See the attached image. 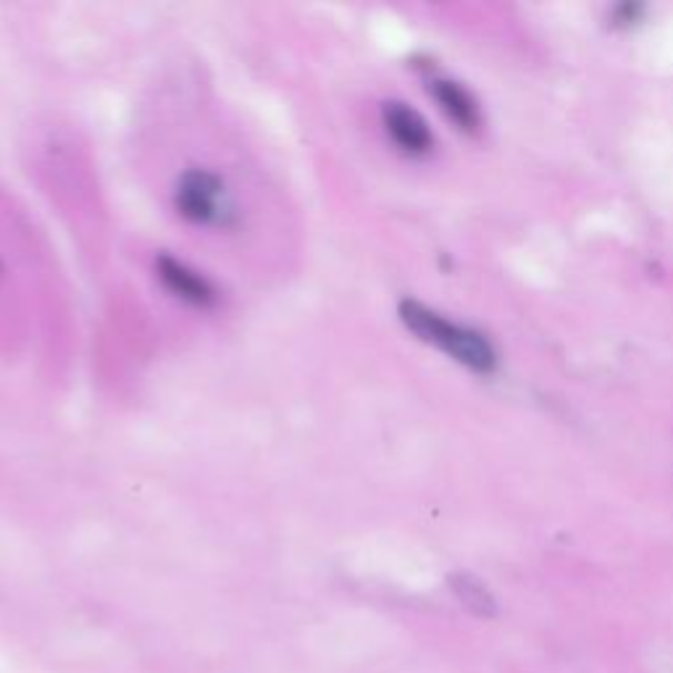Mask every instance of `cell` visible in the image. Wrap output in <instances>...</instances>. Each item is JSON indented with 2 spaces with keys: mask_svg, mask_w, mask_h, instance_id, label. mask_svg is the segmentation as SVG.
<instances>
[{
  "mask_svg": "<svg viewBox=\"0 0 673 673\" xmlns=\"http://www.w3.org/2000/svg\"><path fill=\"white\" fill-rule=\"evenodd\" d=\"M640 17H642V9H640V6H632V3L619 6V9L613 11V21H615V24H621V27L634 24V21Z\"/></svg>",
  "mask_w": 673,
  "mask_h": 673,
  "instance_id": "obj_7",
  "label": "cell"
},
{
  "mask_svg": "<svg viewBox=\"0 0 673 673\" xmlns=\"http://www.w3.org/2000/svg\"><path fill=\"white\" fill-rule=\"evenodd\" d=\"M429 92L436 100L445 117L453 121L458 129L463 132H479L482 127V113H479V106L474 96L469 90L461 88V84L453 80H432L429 82Z\"/></svg>",
  "mask_w": 673,
  "mask_h": 673,
  "instance_id": "obj_5",
  "label": "cell"
},
{
  "mask_svg": "<svg viewBox=\"0 0 673 673\" xmlns=\"http://www.w3.org/2000/svg\"><path fill=\"white\" fill-rule=\"evenodd\" d=\"M450 584H453V590L458 597H461V603L469 605L476 615L495 613V600H492V594L486 592L474 576H465V574L453 576L450 579Z\"/></svg>",
  "mask_w": 673,
  "mask_h": 673,
  "instance_id": "obj_6",
  "label": "cell"
},
{
  "mask_svg": "<svg viewBox=\"0 0 673 673\" xmlns=\"http://www.w3.org/2000/svg\"><path fill=\"white\" fill-rule=\"evenodd\" d=\"M382 124L392 145L400 153L413 155V159L426 155L434 145V134L429 129L426 119L413 106L403 103V100H386L382 106Z\"/></svg>",
  "mask_w": 673,
  "mask_h": 673,
  "instance_id": "obj_4",
  "label": "cell"
},
{
  "mask_svg": "<svg viewBox=\"0 0 673 673\" xmlns=\"http://www.w3.org/2000/svg\"><path fill=\"white\" fill-rule=\"evenodd\" d=\"M155 274H159L163 290H167L171 298H177L179 303L195 308V311H211V308L219 305L217 284L174 255H155Z\"/></svg>",
  "mask_w": 673,
  "mask_h": 673,
  "instance_id": "obj_3",
  "label": "cell"
},
{
  "mask_svg": "<svg viewBox=\"0 0 673 673\" xmlns=\"http://www.w3.org/2000/svg\"><path fill=\"white\" fill-rule=\"evenodd\" d=\"M400 321L413 332L419 340L429 342L442 353H448L461 366L476 371V374H490L495 369V350L484 334L474 329L453 324V321L432 311V308L419 303V300H403L398 305Z\"/></svg>",
  "mask_w": 673,
  "mask_h": 673,
  "instance_id": "obj_1",
  "label": "cell"
},
{
  "mask_svg": "<svg viewBox=\"0 0 673 673\" xmlns=\"http://www.w3.org/2000/svg\"><path fill=\"white\" fill-rule=\"evenodd\" d=\"M174 211L179 219L190 227L213 229V232H229L240 221L238 200L227 188L224 177L213 169L190 167L174 179Z\"/></svg>",
  "mask_w": 673,
  "mask_h": 673,
  "instance_id": "obj_2",
  "label": "cell"
}]
</instances>
